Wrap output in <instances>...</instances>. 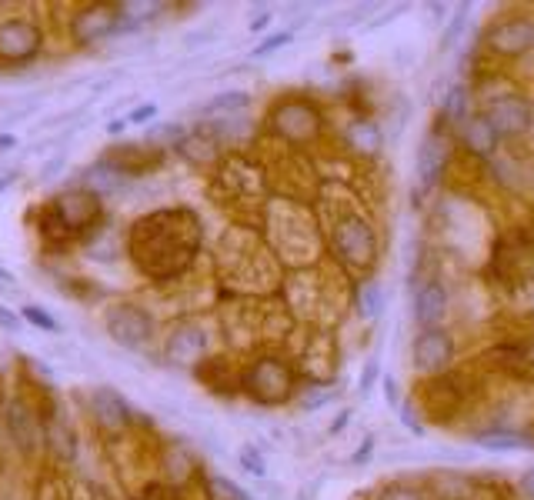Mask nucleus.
Masks as SVG:
<instances>
[{
    "instance_id": "f257e3e1",
    "label": "nucleus",
    "mask_w": 534,
    "mask_h": 500,
    "mask_svg": "<svg viewBox=\"0 0 534 500\" xmlns=\"http://www.w3.org/2000/svg\"><path fill=\"white\" fill-rule=\"evenodd\" d=\"M484 117H488V124L494 127L498 137H521L531 127V107L514 94L494 97Z\"/></svg>"
},
{
    "instance_id": "f03ea898",
    "label": "nucleus",
    "mask_w": 534,
    "mask_h": 500,
    "mask_svg": "<svg viewBox=\"0 0 534 500\" xmlns=\"http://www.w3.org/2000/svg\"><path fill=\"white\" fill-rule=\"evenodd\" d=\"M37 47H41V34H37L34 24H27V20H4L0 24V57L4 60L21 64V60L37 54Z\"/></svg>"
},
{
    "instance_id": "7ed1b4c3",
    "label": "nucleus",
    "mask_w": 534,
    "mask_h": 500,
    "mask_svg": "<svg viewBox=\"0 0 534 500\" xmlns=\"http://www.w3.org/2000/svg\"><path fill=\"white\" fill-rule=\"evenodd\" d=\"M107 327H111L117 344H124V347H141L144 340L151 337V317L134 307H117L114 314L107 317Z\"/></svg>"
},
{
    "instance_id": "20e7f679",
    "label": "nucleus",
    "mask_w": 534,
    "mask_h": 500,
    "mask_svg": "<svg viewBox=\"0 0 534 500\" xmlns=\"http://www.w3.org/2000/svg\"><path fill=\"white\" fill-rule=\"evenodd\" d=\"M488 44L494 50H501V54H524V50L534 44V24L524 17L501 20V24L488 34Z\"/></svg>"
},
{
    "instance_id": "39448f33",
    "label": "nucleus",
    "mask_w": 534,
    "mask_h": 500,
    "mask_svg": "<svg viewBox=\"0 0 534 500\" xmlns=\"http://www.w3.org/2000/svg\"><path fill=\"white\" fill-rule=\"evenodd\" d=\"M451 354H454V344L444 330L431 327L414 340V364H418V370H441L451 360Z\"/></svg>"
},
{
    "instance_id": "423d86ee",
    "label": "nucleus",
    "mask_w": 534,
    "mask_h": 500,
    "mask_svg": "<svg viewBox=\"0 0 534 500\" xmlns=\"http://www.w3.org/2000/svg\"><path fill=\"white\" fill-rule=\"evenodd\" d=\"M334 244H338L341 254L348 260H354V264H368V260L374 257V234L361 224V220H348V224H341Z\"/></svg>"
},
{
    "instance_id": "0eeeda50",
    "label": "nucleus",
    "mask_w": 534,
    "mask_h": 500,
    "mask_svg": "<svg viewBox=\"0 0 534 500\" xmlns=\"http://www.w3.org/2000/svg\"><path fill=\"white\" fill-rule=\"evenodd\" d=\"M117 7H87L84 14L74 20V37L77 44H94V40L107 37L117 27Z\"/></svg>"
},
{
    "instance_id": "6e6552de",
    "label": "nucleus",
    "mask_w": 534,
    "mask_h": 500,
    "mask_svg": "<svg viewBox=\"0 0 534 500\" xmlns=\"http://www.w3.org/2000/svg\"><path fill=\"white\" fill-rule=\"evenodd\" d=\"M444 307H448V294H444V287L438 280H428V284H421L414 290V320H418V324L434 327V320L444 317Z\"/></svg>"
},
{
    "instance_id": "1a4fd4ad",
    "label": "nucleus",
    "mask_w": 534,
    "mask_h": 500,
    "mask_svg": "<svg viewBox=\"0 0 534 500\" xmlns=\"http://www.w3.org/2000/svg\"><path fill=\"white\" fill-rule=\"evenodd\" d=\"M461 140L474 154H491L494 144H498V134H494V127L488 124V117H468L461 124Z\"/></svg>"
},
{
    "instance_id": "9d476101",
    "label": "nucleus",
    "mask_w": 534,
    "mask_h": 500,
    "mask_svg": "<svg viewBox=\"0 0 534 500\" xmlns=\"http://www.w3.org/2000/svg\"><path fill=\"white\" fill-rule=\"evenodd\" d=\"M444 167V144L438 137H428L421 147V157H418V174H421V184H434V177L441 174Z\"/></svg>"
},
{
    "instance_id": "9b49d317",
    "label": "nucleus",
    "mask_w": 534,
    "mask_h": 500,
    "mask_svg": "<svg viewBox=\"0 0 534 500\" xmlns=\"http://www.w3.org/2000/svg\"><path fill=\"white\" fill-rule=\"evenodd\" d=\"M478 444L488 450H531L534 440L521 437V434H508V430H488V434L478 437Z\"/></svg>"
},
{
    "instance_id": "f8f14e48",
    "label": "nucleus",
    "mask_w": 534,
    "mask_h": 500,
    "mask_svg": "<svg viewBox=\"0 0 534 500\" xmlns=\"http://www.w3.org/2000/svg\"><path fill=\"white\" fill-rule=\"evenodd\" d=\"M444 110H448V117L461 127L464 120H468V90L454 87L451 94H448V104H444Z\"/></svg>"
},
{
    "instance_id": "ddd939ff",
    "label": "nucleus",
    "mask_w": 534,
    "mask_h": 500,
    "mask_svg": "<svg viewBox=\"0 0 534 500\" xmlns=\"http://www.w3.org/2000/svg\"><path fill=\"white\" fill-rule=\"evenodd\" d=\"M241 107H247L244 90H231V94H221V97H214L211 104H207V110H241Z\"/></svg>"
},
{
    "instance_id": "4468645a",
    "label": "nucleus",
    "mask_w": 534,
    "mask_h": 500,
    "mask_svg": "<svg viewBox=\"0 0 534 500\" xmlns=\"http://www.w3.org/2000/svg\"><path fill=\"white\" fill-rule=\"evenodd\" d=\"M351 140H364V150H378L381 147V134L374 124H354L351 127Z\"/></svg>"
},
{
    "instance_id": "2eb2a0df",
    "label": "nucleus",
    "mask_w": 534,
    "mask_h": 500,
    "mask_svg": "<svg viewBox=\"0 0 534 500\" xmlns=\"http://www.w3.org/2000/svg\"><path fill=\"white\" fill-rule=\"evenodd\" d=\"M288 44H291V30H284V34L267 37V44L254 47V57H264V54H271V50H281V47H288Z\"/></svg>"
},
{
    "instance_id": "dca6fc26",
    "label": "nucleus",
    "mask_w": 534,
    "mask_h": 500,
    "mask_svg": "<svg viewBox=\"0 0 534 500\" xmlns=\"http://www.w3.org/2000/svg\"><path fill=\"white\" fill-rule=\"evenodd\" d=\"M381 287H368V294H364L361 300V310H364V317H374L378 314V307H381Z\"/></svg>"
},
{
    "instance_id": "f3484780",
    "label": "nucleus",
    "mask_w": 534,
    "mask_h": 500,
    "mask_svg": "<svg viewBox=\"0 0 534 500\" xmlns=\"http://www.w3.org/2000/svg\"><path fill=\"white\" fill-rule=\"evenodd\" d=\"M24 317L31 320V324L44 327V330H57V320H54V317H47V314H41V310H37V307H24Z\"/></svg>"
},
{
    "instance_id": "a211bd4d",
    "label": "nucleus",
    "mask_w": 534,
    "mask_h": 500,
    "mask_svg": "<svg viewBox=\"0 0 534 500\" xmlns=\"http://www.w3.org/2000/svg\"><path fill=\"white\" fill-rule=\"evenodd\" d=\"M378 500H421V494L411 487H391V490H384Z\"/></svg>"
},
{
    "instance_id": "6ab92c4d",
    "label": "nucleus",
    "mask_w": 534,
    "mask_h": 500,
    "mask_svg": "<svg viewBox=\"0 0 534 500\" xmlns=\"http://www.w3.org/2000/svg\"><path fill=\"white\" fill-rule=\"evenodd\" d=\"M154 114H157V107H154V104H147V107H141V110H134V114L127 117V120H131V124H141V120L154 117Z\"/></svg>"
},
{
    "instance_id": "aec40b11",
    "label": "nucleus",
    "mask_w": 534,
    "mask_h": 500,
    "mask_svg": "<svg viewBox=\"0 0 534 500\" xmlns=\"http://www.w3.org/2000/svg\"><path fill=\"white\" fill-rule=\"evenodd\" d=\"M244 464H251V470H254V474H264V464H261V457H257L254 454V450H244Z\"/></svg>"
},
{
    "instance_id": "412c9836",
    "label": "nucleus",
    "mask_w": 534,
    "mask_h": 500,
    "mask_svg": "<svg viewBox=\"0 0 534 500\" xmlns=\"http://www.w3.org/2000/svg\"><path fill=\"white\" fill-rule=\"evenodd\" d=\"M521 490H524L528 497H534V470H528V474L521 477Z\"/></svg>"
},
{
    "instance_id": "4be33fe9",
    "label": "nucleus",
    "mask_w": 534,
    "mask_h": 500,
    "mask_svg": "<svg viewBox=\"0 0 534 500\" xmlns=\"http://www.w3.org/2000/svg\"><path fill=\"white\" fill-rule=\"evenodd\" d=\"M0 324H4V327H17V317L11 314V310L0 307Z\"/></svg>"
},
{
    "instance_id": "5701e85b",
    "label": "nucleus",
    "mask_w": 534,
    "mask_h": 500,
    "mask_svg": "<svg viewBox=\"0 0 534 500\" xmlns=\"http://www.w3.org/2000/svg\"><path fill=\"white\" fill-rule=\"evenodd\" d=\"M374 374H378V367L368 364V370H364V387H361V390H371V380H374Z\"/></svg>"
},
{
    "instance_id": "b1692460",
    "label": "nucleus",
    "mask_w": 534,
    "mask_h": 500,
    "mask_svg": "<svg viewBox=\"0 0 534 500\" xmlns=\"http://www.w3.org/2000/svg\"><path fill=\"white\" fill-rule=\"evenodd\" d=\"M7 147H14V137L11 134H0V150H7Z\"/></svg>"
}]
</instances>
